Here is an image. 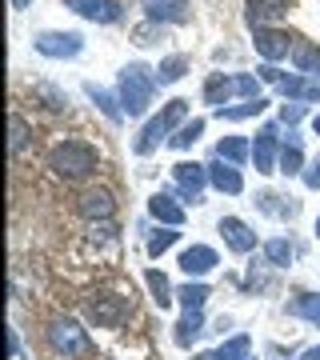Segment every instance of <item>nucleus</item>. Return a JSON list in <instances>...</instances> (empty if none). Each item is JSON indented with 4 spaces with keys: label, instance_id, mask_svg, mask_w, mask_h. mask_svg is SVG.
Masks as SVG:
<instances>
[{
    "label": "nucleus",
    "instance_id": "aec40b11",
    "mask_svg": "<svg viewBox=\"0 0 320 360\" xmlns=\"http://www.w3.org/2000/svg\"><path fill=\"white\" fill-rule=\"evenodd\" d=\"M288 316L308 321L312 328H320V292H300L296 300H288Z\"/></svg>",
    "mask_w": 320,
    "mask_h": 360
},
{
    "label": "nucleus",
    "instance_id": "4c0bfd02",
    "mask_svg": "<svg viewBox=\"0 0 320 360\" xmlns=\"http://www.w3.org/2000/svg\"><path fill=\"white\" fill-rule=\"evenodd\" d=\"M37 92L44 96V101H49V108H64V104H68V101H64V96H60L56 89H37Z\"/></svg>",
    "mask_w": 320,
    "mask_h": 360
},
{
    "label": "nucleus",
    "instance_id": "f03ea898",
    "mask_svg": "<svg viewBox=\"0 0 320 360\" xmlns=\"http://www.w3.org/2000/svg\"><path fill=\"white\" fill-rule=\"evenodd\" d=\"M153 92H156V72L144 65H128L120 72V108L128 116H144L148 104H153Z\"/></svg>",
    "mask_w": 320,
    "mask_h": 360
},
{
    "label": "nucleus",
    "instance_id": "cd10ccee",
    "mask_svg": "<svg viewBox=\"0 0 320 360\" xmlns=\"http://www.w3.org/2000/svg\"><path fill=\"white\" fill-rule=\"evenodd\" d=\"M144 281H148V288H153L156 309L165 312L168 304H172V284H168V276H165V272H156V269H148V272H144Z\"/></svg>",
    "mask_w": 320,
    "mask_h": 360
},
{
    "label": "nucleus",
    "instance_id": "c03bdc74",
    "mask_svg": "<svg viewBox=\"0 0 320 360\" xmlns=\"http://www.w3.org/2000/svg\"><path fill=\"white\" fill-rule=\"evenodd\" d=\"M312 132H316V136H320V112L312 116Z\"/></svg>",
    "mask_w": 320,
    "mask_h": 360
},
{
    "label": "nucleus",
    "instance_id": "ddd939ff",
    "mask_svg": "<svg viewBox=\"0 0 320 360\" xmlns=\"http://www.w3.org/2000/svg\"><path fill=\"white\" fill-rule=\"evenodd\" d=\"M220 264L217 257V248H208V245H192L180 252V269L188 272V276H205V272H212Z\"/></svg>",
    "mask_w": 320,
    "mask_h": 360
},
{
    "label": "nucleus",
    "instance_id": "b1692460",
    "mask_svg": "<svg viewBox=\"0 0 320 360\" xmlns=\"http://www.w3.org/2000/svg\"><path fill=\"white\" fill-rule=\"evenodd\" d=\"M276 89L293 101H320V80H305V77H284Z\"/></svg>",
    "mask_w": 320,
    "mask_h": 360
},
{
    "label": "nucleus",
    "instance_id": "f257e3e1",
    "mask_svg": "<svg viewBox=\"0 0 320 360\" xmlns=\"http://www.w3.org/2000/svg\"><path fill=\"white\" fill-rule=\"evenodd\" d=\"M96 148H92L89 141H64V144H56L52 148V156H49V168L56 172L60 180H84L96 168Z\"/></svg>",
    "mask_w": 320,
    "mask_h": 360
},
{
    "label": "nucleus",
    "instance_id": "a18cd8bd",
    "mask_svg": "<svg viewBox=\"0 0 320 360\" xmlns=\"http://www.w3.org/2000/svg\"><path fill=\"white\" fill-rule=\"evenodd\" d=\"M316 236H320V217H316Z\"/></svg>",
    "mask_w": 320,
    "mask_h": 360
},
{
    "label": "nucleus",
    "instance_id": "c9c22d12",
    "mask_svg": "<svg viewBox=\"0 0 320 360\" xmlns=\"http://www.w3.org/2000/svg\"><path fill=\"white\" fill-rule=\"evenodd\" d=\"M8 144H13V153H20V148L28 144V120L20 112H13V141Z\"/></svg>",
    "mask_w": 320,
    "mask_h": 360
},
{
    "label": "nucleus",
    "instance_id": "4468645a",
    "mask_svg": "<svg viewBox=\"0 0 320 360\" xmlns=\"http://www.w3.org/2000/svg\"><path fill=\"white\" fill-rule=\"evenodd\" d=\"M220 236H224V245H229L232 252H252L256 248V232L248 229L244 220H236V217L220 220Z\"/></svg>",
    "mask_w": 320,
    "mask_h": 360
},
{
    "label": "nucleus",
    "instance_id": "473e14b6",
    "mask_svg": "<svg viewBox=\"0 0 320 360\" xmlns=\"http://www.w3.org/2000/svg\"><path fill=\"white\" fill-rule=\"evenodd\" d=\"M200 132H205V120H188V124H180L177 136H168L172 148H192V144L200 141Z\"/></svg>",
    "mask_w": 320,
    "mask_h": 360
},
{
    "label": "nucleus",
    "instance_id": "79ce46f5",
    "mask_svg": "<svg viewBox=\"0 0 320 360\" xmlns=\"http://www.w3.org/2000/svg\"><path fill=\"white\" fill-rule=\"evenodd\" d=\"M300 360H320V345H312V348H305V352H300Z\"/></svg>",
    "mask_w": 320,
    "mask_h": 360
},
{
    "label": "nucleus",
    "instance_id": "7ed1b4c3",
    "mask_svg": "<svg viewBox=\"0 0 320 360\" xmlns=\"http://www.w3.org/2000/svg\"><path fill=\"white\" fill-rule=\"evenodd\" d=\"M184 112H188V101H172V104H165V112L153 116V120H148V124L141 129L136 144H132V148H136V156H148V153H153L156 144L165 141L168 132L177 129L180 120H184Z\"/></svg>",
    "mask_w": 320,
    "mask_h": 360
},
{
    "label": "nucleus",
    "instance_id": "6e6552de",
    "mask_svg": "<svg viewBox=\"0 0 320 360\" xmlns=\"http://www.w3.org/2000/svg\"><path fill=\"white\" fill-rule=\"evenodd\" d=\"M276 136H281V129H276V124H264V129L256 132V144H252V165H256V172H276V160H281Z\"/></svg>",
    "mask_w": 320,
    "mask_h": 360
},
{
    "label": "nucleus",
    "instance_id": "2eb2a0df",
    "mask_svg": "<svg viewBox=\"0 0 320 360\" xmlns=\"http://www.w3.org/2000/svg\"><path fill=\"white\" fill-rule=\"evenodd\" d=\"M148 212H153L165 229H180V224H184V208L177 205L172 193H153L148 196Z\"/></svg>",
    "mask_w": 320,
    "mask_h": 360
},
{
    "label": "nucleus",
    "instance_id": "f3484780",
    "mask_svg": "<svg viewBox=\"0 0 320 360\" xmlns=\"http://www.w3.org/2000/svg\"><path fill=\"white\" fill-rule=\"evenodd\" d=\"M77 208H80V217H89V220H108L113 217V208H116V200H113L108 188H92V193L80 196Z\"/></svg>",
    "mask_w": 320,
    "mask_h": 360
},
{
    "label": "nucleus",
    "instance_id": "58836bf2",
    "mask_svg": "<svg viewBox=\"0 0 320 360\" xmlns=\"http://www.w3.org/2000/svg\"><path fill=\"white\" fill-rule=\"evenodd\" d=\"M305 184H308V188H320V160L312 168H305Z\"/></svg>",
    "mask_w": 320,
    "mask_h": 360
},
{
    "label": "nucleus",
    "instance_id": "5701e85b",
    "mask_svg": "<svg viewBox=\"0 0 320 360\" xmlns=\"http://www.w3.org/2000/svg\"><path fill=\"white\" fill-rule=\"evenodd\" d=\"M200 333H205V312L200 309H184V316H180V324H177V345L188 348Z\"/></svg>",
    "mask_w": 320,
    "mask_h": 360
},
{
    "label": "nucleus",
    "instance_id": "f704fd0d",
    "mask_svg": "<svg viewBox=\"0 0 320 360\" xmlns=\"http://www.w3.org/2000/svg\"><path fill=\"white\" fill-rule=\"evenodd\" d=\"M232 89L241 92V96H248V101H260V80L248 77V72H241V77H232Z\"/></svg>",
    "mask_w": 320,
    "mask_h": 360
},
{
    "label": "nucleus",
    "instance_id": "2f4dec72",
    "mask_svg": "<svg viewBox=\"0 0 320 360\" xmlns=\"http://www.w3.org/2000/svg\"><path fill=\"white\" fill-rule=\"evenodd\" d=\"M177 296H180V304H184V309H205V300L212 292H208V284H180L177 288Z\"/></svg>",
    "mask_w": 320,
    "mask_h": 360
},
{
    "label": "nucleus",
    "instance_id": "1a4fd4ad",
    "mask_svg": "<svg viewBox=\"0 0 320 360\" xmlns=\"http://www.w3.org/2000/svg\"><path fill=\"white\" fill-rule=\"evenodd\" d=\"M141 4H144V16L153 25H184L192 16L188 0H141Z\"/></svg>",
    "mask_w": 320,
    "mask_h": 360
},
{
    "label": "nucleus",
    "instance_id": "412c9836",
    "mask_svg": "<svg viewBox=\"0 0 320 360\" xmlns=\"http://www.w3.org/2000/svg\"><path fill=\"white\" fill-rule=\"evenodd\" d=\"M256 205H260V212H269V217H281V220H293L296 212H300V205H296L293 196H281V193L256 196Z\"/></svg>",
    "mask_w": 320,
    "mask_h": 360
},
{
    "label": "nucleus",
    "instance_id": "393cba45",
    "mask_svg": "<svg viewBox=\"0 0 320 360\" xmlns=\"http://www.w3.org/2000/svg\"><path fill=\"white\" fill-rule=\"evenodd\" d=\"M269 108V101L260 96V101H244V104H224V108H217L220 120H252V116H260Z\"/></svg>",
    "mask_w": 320,
    "mask_h": 360
},
{
    "label": "nucleus",
    "instance_id": "49530a36",
    "mask_svg": "<svg viewBox=\"0 0 320 360\" xmlns=\"http://www.w3.org/2000/svg\"><path fill=\"white\" fill-rule=\"evenodd\" d=\"M248 360H252V356H248Z\"/></svg>",
    "mask_w": 320,
    "mask_h": 360
},
{
    "label": "nucleus",
    "instance_id": "7c9ffc66",
    "mask_svg": "<svg viewBox=\"0 0 320 360\" xmlns=\"http://www.w3.org/2000/svg\"><path fill=\"white\" fill-rule=\"evenodd\" d=\"M264 260H269L272 269H288V260H293V245H288L284 236L269 240V245H264Z\"/></svg>",
    "mask_w": 320,
    "mask_h": 360
},
{
    "label": "nucleus",
    "instance_id": "9d476101",
    "mask_svg": "<svg viewBox=\"0 0 320 360\" xmlns=\"http://www.w3.org/2000/svg\"><path fill=\"white\" fill-rule=\"evenodd\" d=\"M296 37H288V32H281V28H256V52H260V56H264V60H281V56H288V52L296 49L293 44Z\"/></svg>",
    "mask_w": 320,
    "mask_h": 360
},
{
    "label": "nucleus",
    "instance_id": "dca6fc26",
    "mask_svg": "<svg viewBox=\"0 0 320 360\" xmlns=\"http://www.w3.org/2000/svg\"><path fill=\"white\" fill-rule=\"evenodd\" d=\"M208 180L217 184L220 193H229V196L244 193V176L236 172V165H229V160H220V156L212 160V165H208Z\"/></svg>",
    "mask_w": 320,
    "mask_h": 360
},
{
    "label": "nucleus",
    "instance_id": "ea45409f",
    "mask_svg": "<svg viewBox=\"0 0 320 360\" xmlns=\"http://www.w3.org/2000/svg\"><path fill=\"white\" fill-rule=\"evenodd\" d=\"M153 37H156V28H153V25H148V28H136V44H156Z\"/></svg>",
    "mask_w": 320,
    "mask_h": 360
},
{
    "label": "nucleus",
    "instance_id": "423d86ee",
    "mask_svg": "<svg viewBox=\"0 0 320 360\" xmlns=\"http://www.w3.org/2000/svg\"><path fill=\"white\" fill-rule=\"evenodd\" d=\"M128 312H132L128 296H96V300H89V321L101 324V328H116Z\"/></svg>",
    "mask_w": 320,
    "mask_h": 360
},
{
    "label": "nucleus",
    "instance_id": "f8f14e48",
    "mask_svg": "<svg viewBox=\"0 0 320 360\" xmlns=\"http://www.w3.org/2000/svg\"><path fill=\"white\" fill-rule=\"evenodd\" d=\"M288 8H293V0H248L244 20H248L252 28H269L272 20H281Z\"/></svg>",
    "mask_w": 320,
    "mask_h": 360
},
{
    "label": "nucleus",
    "instance_id": "bb28decb",
    "mask_svg": "<svg viewBox=\"0 0 320 360\" xmlns=\"http://www.w3.org/2000/svg\"><path fill=\"white\" fill-rule=\"evenodd\" d=\"M229 92H236V89H232V77H224V72H212V77H208V84H205V101H208V104L224 108Z\"/></svg>",
    "mask_w": 320,
    "mask_h": 360
},
{
    "label": "nucleus",
    "instance_id": "37998d69",
    "mask_svg": "<svg viewBox=\"0 0 320 360\" xmlns=\"http://www.w3.org/2000/svg\"><path fill=\"white\" fill-rule=\"evenodd\" d=\"M13 8H20V13H25V8H32V0H13Z\"/></svg>",
    "mask_w": 320,
    "mask_h": 360
},
{
    "label": "nucleus",
    "instance_id": "72a5a7b5",
    "mask_svg": "<svg viewBox=\"0 0 320 360\" xmlns=\"http://www.w3.org/2000/svg\"><path fill=\"white\" fill-rule=\"evenodd\" d=\"M177 236H180L177 229H156L153 236H148V257H160L165 248H172L177 245Z\"/></svg>",
    "mask_w": 320,
    "mask_h": 360
},
{
    "label": "nucleus",
    "instance_id": "4be33fe9",
    "mask_svg": "<svg viewBox=\"0 0 320 360\" xmlns=\"http://www.w3.org/2000/svg\"><path fill=\"white\" fill-rule=\"evenodd\" d=\"M293 65H296V72H308V77H316V80H320V44L296 40V49H293Z\"/></svg>",
    "mask_w": 320,
    "mask_h": 360
},
{
    "label": "nucleus",
    "instance_id": "a211bd4d",
    "mask_svg": "<svg viewBox=\"0 0 320 360\" xmlns=\"http://www.w3.org/2000/svg\"><path fill=\"white\" fill-rule=\"evenodd\" d=\"M276 172H284V176H300V172H305V153H300V136H296V132H288V141L281 144Z\"/></svg>",
    "mask_w": 320,
    "mask_h": 360
},
{
    "label": "nucleus",
    "instance_id": "c756f323",
    "mask_svg": "<svg viewBox=\"0 0 320 360\" xmlns=\"http://www.w3.org/2000/svg\"><path fill=\"white\" fill-rule=\"evenodd\" d=\"M184 72H188V56H168V60H160V68H156V84H177Z\"/></svg>",
    "mask_w": 320,
    "mask_h": 360
},
{
    "label": "nucleus",
    "instance_id": "c85d7f7f",
    "mask_svg": "<svg viewBox=\"0 0 320 360\" xmlns=\"http://www.w3.org/2000/svg\"><path fill=\"white\" fill-rule=\"evenodd\" d=\"M84 92H89L92 101H96V108H101V112L108 116V120H113V124H120V116H124V108H120V104L113 101V92L96 89V84H84Z\"/></svg>",
    "mask_w": 320,
    "mask_h": 360
},
{
    "label": "nucleus",
    "instance_id": "39448f33",
    "mask_svg": "<svg viewBox=\"0 0 320 360\" xmlns=\"http://www.w3.org/2000/svg\"><path fill=\"white\" fill-rule=\"evenodd\" d=\"M32 49L40 56H52V60H72V56H80L84 40H80V32H37Z\"/></svg>",
    "mask_w": 320,
    "mask_h": 360
},
{
    "label": "nucleus",
    "instance_id": "0eeeda50",
    "mask_svg": "<svg viewBox=\"0 0 320 360\" xmlns=\"http://www.w3.org/2000/svg\"><path fill=\"white\" fill-rule=\"evenodd\" d=\"M172 180H177V193L184 200H200V193H205V184H208V165L180 160V165H172Z\"/></svg>",
    "mask_w": 320,
    "mask_h": 360
},
{
    "label": "nucleus",
    "instance_id": "6ab92c4d",
    "mask_svg": "<svg viewBox=\"0 0 320 360\" xmlns=\"http://www.w3.org/2000/svg\"><path fill=\"white\" fill-rule=\"evenodd\" d=\"M248 348H252V340L244 333H236V336H229L217 352H200L196 360H248Z\"/></svg>",
    "mask_w": 320,
    "mask_h": 360
},
{
    "label": "nucleus",
    "instance_id": "e433bc0d",
    "mask_svg": "<svg viewBox=\"0 0 320 360\" xmlns=\"http://www.w3.org/2000/svg\"><path fill=\"white\" fill-rule=\"evenodd\" d=\"M300 116H305V104H284V108H281V120H284V124H296Z\"/></svg>",
    "mask_w": 320,
    "mask_h": 360
},
{
    "label": "nucleus",
    "instance_id": "20e7f679",
    "mask_svg": "<svg viewBox=\"0 0 320 360\" xmlns=\"http://www.w3.org/2000/svg\"><path fill=\"white\" fill-rule=\"evenodd\" d=\"M49 345L56 348V352H64V356H89L92 352L89 333H84L72 316H60V321L49 324Z\"/></svg>",
    "mask_w": 320,
    "mask_h": 360
},
{
    "label": "nucleus",
    "instance_id": "a19ab883",
    "mask_svg": "<svg viewBox=\"0 0 320 360\" xmlns=\"http://www.w3.org/2000/svg\"><path fill=\"white\" fill-rule=\"evenodd\" d=\"M8 348H13V360H20V336H16V328L8 333Z\"/></svg>",
    "mask_w": 320,
    "mask_h": 360
},
{
    "label": "nucleus",
    "instance_id": "a878e982",
    "mask_svg": "<svg viewBox=\"0 0 320 360\" xmlns=\"http://www.w3.org/2000/svg\"><path fill=\"white\" fill-rule=\"evenodd\" d=\"M217 156L220 160H229V165H244V160L252 156V148L244 144V136H224V141L217 144Z\"/></svg>",
    "mask_w": 320,
    "mask_h": 360
},
{
    "label": "nucleus",
    "instance_id": "9b49d317",
    "mask_svg": "<svg viewBox=\"0 0 320 360\" xmlns=\"http://www.w3.org/2000/svg\"><path fill=\"white\" fill-rule=\"evenodd\" d=\"M72 13H80L84 20H96V25H116L120 16H124V8L116 4V0H64Z\"/></svg>",
    "mask_w": 320,
    "mask_h": 360
}]
</instances>
